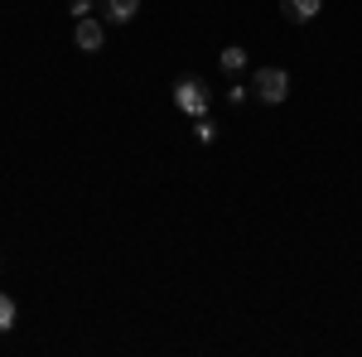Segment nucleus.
Wrapping results in <instances>:
<instances>
[{
	"mask_svg": "<svg viewBox=\"0 0 362 357\" xmlns=\"http://www.w3.org/2000/svg\"><path fill=\"white\" fill-rule=\"evenodd\" d=\"M251 92H256L266 107H280V102L290 97V73H285V68H256V78H251Z\"/></svg>",
	"mask_w": 362,
	"mask_h": 357,
	"instance_id": "nucleus-1",
	"label": "nucleus"
},
{
	"mask_svg": "<svg viewBox=\"0 0 362 357\" xmlns=\"http://www.w3.org/2000/svg\"><path fill=\"white\" fill-rule=\"evenodd\" d=\"M174 107L179 111H189V116H208V83L203 78H179L174 83Z\"/></svg>",
	"mask_w": 362,
	"mask_h": 357,
	"instance_id": "nucleus-2",
	"label": "nucleus"
},
{
	"mask_svg": "<svg viewBox=\"0 0 362 357\" xmlns=\"http://www.w3.org/2000/svg\"><path fill=\"white\" fill-rule=\"evenodd\" d=\"M73 44L83 49V54H102V44H107V34H102V25L87 15V20H78V29H73Z\"/></svg>",
	"mask_w": 362,
	"mask_h": 357,
	"instance_id": "nucleus-3",
	"label": "nucleus"
},
{
	"mask_svg": "<svg viewBox=\"0 0 362 357\" xmlns=\"http://www.w3.org/2000/svg\"><path fill=\"white\" fill-rule=\"evenodd\" d=\"M280 10H285V20H295V25H309V20L324 10V0H280Z\"/></svg>",
	"mask_w": 362,
	"mask_h": 357,
	"instance_id": "nucleus-4",
	"label": "nucleus"
},
{
	"mask_svg": "<svg viewBox=\"0 0 362 357\" xmlns=\"http://www.w3.org/2000/svg\"><path fill=\"white\" fill-rule=\"evenodd\" d=\"M140 15V0H107V20H116V25H131Z\"/></svg>",
	"mask_w": 362,
	"mask_h": 357,
	"instance_id": "nucleus-5",
	"label": "nucleus"
},
{
	"mask_svg": "<svg viewBox=\"0 0 362 357\" xmlns=\"http://www.w3.org/2000/svg\"><path fill=\"white\" fill-rule=\"evenodd\" d=\"M223 68L227 73H242V68H247V49H242V44H227L223 49Z\"/></svg>",
	"mask_w": 362,
	"mask_h": 357,
	"instance_id": "nucleus-6",
	"label": "nucleus"
},
{
	"mask_svg": "<svg viewBox=\"0 0 362 357\" xmlns=\"http://www.w3.org/2000/svg\"><path fill=\"white\" fill-rule=\"evenodd\" d=\"M15 319H20V309H15V300L0 290V333H10L15 329Z\"/></svg>",
	"mask_w": 362,
	"mask_h": 357,
	"instance_id": "nucleus-7",
	"label": "nucleus"
},
{
	"mask_svg": "<svg viewBox=\"0 0 362 357\" xmlns=\"http://www.w3.org/2000/svg\"><path fill=\"white\" fill-rule=\"evenodd\" d=\"M194 136L203 140V145H213V140H218V126H213V121H208V116H198V126H194Z\"/></svg>",
	"mask_w": 362,
	"mask_h": 357,
	"instance_id": "nucleus-8",
	"label": "nucleus"
},
{
	"mask_svg": "<svg viewBox=\"0 0 362 357\" xmlns=\"http://www.w3.org/2000/svg\"><path fill=\"white\" fill-rule=\"evenodd\" d=\"M68 10H73L78 20H87V15H92V0H68Z\"/></svg>",
	"mask_w": 362,
	"mask_h": 357,
	"instance_id": "nucleus-9",
	"label": "nucleus"
}]
</instances>
